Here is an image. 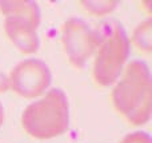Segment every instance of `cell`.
Instances as JSON below:
<instances>
[{"label":"cell","instance_id":"obj_1","mask_svg":"<svg viewBox=\"0 0 152 143\" xmlns=\"http://www.w3.org/2000/svg\"><path fill=\"white\" fill-rule=\"evenodd\" d=\"M115 110L131 125L142 126L151 118L152 79L148 66L142 60L127 64L111 94Z\"/></svg>","mask_w":152,"mask_h":143},{"label":"cell","instance_id":"obj_4","mask_svg":"<svg viewBox=\"0 0 152 143\" xmlns=\"http://www.w3.org/2000/svg\"><path fill=\"white\" fill-rule=\"evenodd\" d=\"M0 11L5 16L4 32L23 54H35L39 50L36 29L40 26V8L31 0H4Z\"/></svg>","mask_w":152,"mask_h":143},{"label":"cell","instance_id":"obj_8","mask_svg":"<svg viewBox=\"0 0 152 143\" xmlns=\"http://www.w3.org/2000/svg\"><path fill=\"white\" fill-rule=\"evenodd\" d=\"M81 4L91 13L102 16L111 12L118 5V1H81Z\"/></svg>","mask_w":152,"mask_h":143},{"label":"cell","instance_id":"obj_9","mask_svg":"<svg viewBox=\"0 0 152 143\" xmlns=\"http://www.w3.org/2000/svg\"><path fill=\"white\" fill-rule=\"evenodd\" d=\"M120 143H152L151 136L144 131H135L126 135Z\"/></svg>","mask_w":152,"mask_h":143},{"label":"cell","instance_id":"obj_2","mask_svg":"<svg viewBox=\"0 0 152 143\" xmlns=\"http://www.w3.org/2000/svg\"><path fill=\"white\" fill-rule=\"evenodd\" d=\"M68 99L60 88H52L40 100L26 107L21 126L28 135L37 139L59 136L68 130Z\"/></svg>","mask_w":152,"mask_h":143},{"label":"cell","instance_id":"obj_3","mask_svg":"<svg viewBox=\"0 0 152 143\" xmlns=\"http://www.w3.org/2000/svg\"><path fill=\"white\" fill-rule=\"evenodd\" d=\"M97 44L94 62V79L102 87L118 82L129 54V42L124 28L118 21H108L96 32Z\"/></svg>","mask_w":152,"mask_h":143},{"label":"cell","instance_id":"obj_10","mask_svg":"<svg viewBox=\"0 0 152 143\" xmlns=\"http://www.w3.org/2000/svg\"><path fill=\"white\" fill-rule=\"evenodd\" d=\"M3 122H4V109H3L1 103H0V127H1Z\"/></svg>","mask_w":152,"mask_h":143},{"label":"cell","instance_id":"obj_5","mask_svg":"<svg viewBox=\"0 0 152 143\" xmlns=\"http://www.w3.org/2000/svg\"><path fill=\"white\" fill-rule=\"evenodd\" d=\"M61 42L69 63L81 70L96 50L97 36L86 21L71 18L61 27Z\"/></svg>","mask_w":152,"mask_h":143},{"label":"cell","instance_id":"obj_7","mask_svg":"<svg viewBox=\"0 0 152 143\" xmlns=\"http://www.w3.org/2000/svg\"><path fill=\"white\" fill-rule=\"evenodd\" d=\"M132 43L137 47V50L150 52L152 48V21L148 20L140 23L135 28L132 34Z\"/></svg>","mask_w":152,"mask_h":143},{"label":"cell","instance_id":"obj_6","mask_svg":"<svg viewBox=\"0 0 152 143\" xmlns=\"http://www.w3.org/2000/svg\"><path fill=\"white\" fill-rule=\"evenodd\" d=\"M51 71L44 62L27 59L13 67L10 74V87L27 99L40 96L51 84Z\"/></svg>","mask_w":152,"mask_h":143}]
</instances>
